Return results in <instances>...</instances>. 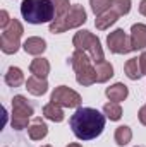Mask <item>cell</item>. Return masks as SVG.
I'll use <instances>...</instances> for the list:
<instances>
[{
    "instance_id": "19",
    "label": "cell",
    "mask_w": 146,
    "mask_h": 147,
    "mask_svg": "<svg viewBox=\"0 0 146 147\" xmlns=\"http://www.w3.org/2000/svg\"><path fill=\"white\" fill-rule=\"evenodd\" d=\"M24 82V74L17 67H9V70L5 74V84L10 87H19Z\"/></svg>"
},
{
    "instance_id": "20",
    "label": "cell",
    "mask_w": 146,
    "mask_h": 147,
    "mask_svg": "<svg viewBox=\"0 0 146 147\" xmlns=\"http://www.w3.org/2000/svg\"><path fill=\"white\" fill-rule=\"evenodd\" d=\"M126 75L131 79V80H138L143 77V72H141V65H139V58H129L126 62Z\"/></svg>"
},
{
    "instance_id": "26",
    "label": "cell",
    "mask_w": 146,
    "mask_h": 147,
    "mask_svg": "<svg viewBox=\"0 0 146 147\" xmlns=\"http://www.w3.org/2000/svg\"><path fill=\"white\" fill-rule=\"evenodd\" d=\"M10 21H12V19L9 17L7 10H2V12H0V28H2V29H5V28L10 24Z\"/></svg>"
},
{
    "instance_id": "2",
    "label": "cell",
    "mask_w": 146,
    "mask_h": 147,
    "mask_svg": "<svg viewBox=\"0 0 146 147\" xmlns=\"http://www.w3.org/2000/svg\"><path fill=\"white\" fill-rule=\"evenodd\" d=\"M21 16L29 24H45L55 19V5L52 0H23Z\"/></svg>"
},
{
    "instance_id": "1",
    "label": "cell",
    "mask_w": 146,
    "mask_h": 147,
    "mask_svg": "<svg viewBox=\"0 0 146 147\" xmlns=\"http://www.w3.org/2000/svg\"><path fill=\"white\" fill-rule=\"evenodd\" d=\"M69 125L79 140H93L100 137L105 128V115L95 108H77L69 120Z\"/></svg>"
},
{
    "instance_id": "30",
    "label": "cell",
    "mask_w": 146,
    "mask_h": 147,
    "mask_svg": "<svg viewBox=\"0 0 146 147\" xmlns=\"http://www.w3.org/2000/svg\"><path fill=\"white\" fill-rule=\"evenodd\" d=\"M67 147H83V146H81V144H69Z\"/></svg>"
},
{
    "instance_id": "11",
    "label": "cell",
    "mask_w": 146,
    "mask_h": 147,
    "mask_svg": "<svg viewBox=\"0 0 146 147\" xmlns=\"http://www.w3.org/2000/svg\"><path fill=\"white\" fill-rule=\"evenodd\" d=\"M28 134H29V139H31V140H41V139L46 137L48 127H46V123H45L40 116H36V118H33L31 125L28 127Z\"/></svg>"
},
{
    "instance_id": "15",
    "label": "cell",
    "mask_w": 146,
    "mask_h": 147,
    "mask_svg": "<svg viewBox=\"0 0 146 147\" xmlns=\"http://www.w3.org/2000/svg\"><path fill=\"white\" fill-rule=\"evenodd\" d=\"M117 19H119V14H117L113 9H110V10H107V12H103L102 16H96L95 26H96V29L105 31V29H108L112 24L117 22Z\"/></svg>"
},
{
    "instance_id": "24",
    "label": "cell",
    "mask_w": 146,
    "mask_h": 147,
    "mask_svg": "<svg viewBox=\"0 0 146 147\" xmlns=\"http://www.w3.org/2000/svg\"><path fill=\"white\" fill-rule=\"evenodd\" d=\"M112 9L119 14V16H126L131 10V0H113Z\"/></svg>"
},
{
    "instance_id": "8",
    "label": "cell",
    "mask_w": 146,
    "mask_h": 147,
    "mask_svg": "<svg viewBox=\"0 0 146 147\" xmlns=\"http://www.w3.org/2000/svg\"><path fill=\"white\" fill-rule=\"evenodd\" d=\"M50 101H52V103H57V105H60V106H64V108H79V105H81V96H79L74 89L67 87V86H59V87H55V91L52 92Z\"/></svg>"
},
{
    "instance_id": "3",
    "label": "cell",
    "mask_w": 146,
    "mask_h": 147,
    "mask_svg": "<svg viewBox=\"0 0 146 147\" xmlns=\"http://www.w3.org/2000/svg\"><path fill=\"white\" fill-rule=\"evenodd\" d=\"M86 21H88V16H86L84 7L79 5V3H74V5H71V9H69L62 17H57V19H53V21L50 22V33H52V34L65 33L67 29L83 26Z\"/></svg>"
},
{
    "instance_id": "25",
    "label": "cell",
    "mask_w": 146,
    "mask_h": 147,
    "mask_svg": "<svg viewBox=\"0 0 146 147\" xmlns=\"http://www.w3.org/2000/svg\"><path fill=\"white\" fill-rule=\"evenodd\" d=\"M53 5H55V19L57 17H62L69 9H71V3L69 0H52Z\"/></svg>"
},
{
    "instance_id": "21",
    "label": "cell",
    "mask_w": 146,
    "mask_h": 147,
    "mask_svg": "<svg viewBox=\"0 0 146 147\" xmlns=\"http://www.w3.org/2000/svg\"><path fill=\"white\" fill-rule=\"evenodd\" d=\"M131 139H132V132H131V128L127 125L117 127V130H115V142H117V146L120 147L127 146L131 142Z\"/></svg>"
},
{
    "instance_id": "17",
    "label": "cell",
    "mask_w": 146,
    "mask_h": 147,
    "mask_svg": "<svg viewBox=\"0 0 146 147\" xmlns=\"http://www.w3.org/2000/svg\"><path fill=\"white\" fill-rule=\"evenodd\" d=\"M29 70H31V74H33V75H36V77L46 79V75L50 74V63H48V60H46V58L38 57V58H35V60L31 62Z\"/></svg>"
},
{
    "instance_id": "5",
    "label": "cell",
    "mask_w": 146,
    "mask_h": 147,
    "mask_svg": "<svg viewBox=\"0 0 146 147\" xmlns=\"http://www.w3.org/2000/svg\"><path fill=\"white\" fill-rule=\"evenodd\" d=\"M72 45L76 46V50H83V51H88L91 60L95 63L105 60V55H103V48H102V43L100 39L95 36L93 33L89 31H79L76 33L72 38Z\"/></svg>"
},
{
    "instance_id": "16",
    "label": "cell",
    "mask_w": 146,
    "mask_h": 147,
    "mask_svg": "<svg viewBox=\"0 0 146 147\" xmlns=\"http://www.w3.org/2000/svg\"><path fill=\"white\" fill-rule=\"evenodd\" d=\"M43 116L46 118V120H50V121H55V123H60L62 120H64V110H62V106L60 105H57V103H48V105H45L43 106Z\"/></svg>"
},
{
    "instance_id": "12",
    "label": "cell",
    "mask_w": 146,
    "mask_h": 147,
    "mask_svg": "<svg viewBox=\"0 0 146 147\" xmlns=\"http://www.w3.org/2000/svg\"><path fill=\"white\" fill-rule=\"evenodd\" d=\"M26 89H28V92H31L33 96H43V94L48 91V82H46V79L31 75V77L26 80Z\"/></svg>"
},
{
    "instance_id": "13",
    "label": "cell",
    "mask_w": 146,
    "mask_h": 147,
    "mask_svg": "<svg viewBox=\"0 0 146 147\" xmlns=\"http://www.w3.org/2000/svg\"><path fill=\"white\" fill-rule=\"evenodd\" d=\"M23 48H24V51L28 53V55H41L45 50H46V41L43 39V38H38V36H33V38H28L26 41H24V45H23Z\"/></svg>"
},
{
    "instance_id": "14",
    "label": "cell",
    "mask_w": 146,
    "mask_h": 147,
    "mask_svg": "<svg viewBox=\"0 0 146 147\" xmlns=\"http://www.w3.org/2000/svg\"><path fill=\"white\" fill-rule=\"evenodd\" d=\"M105 94H107V98H108L110 101H113V103H120V101H124V99L129 96V89H127L126 84L117 82V84H113V86L107 87Z\"/></svg>"
},
{
    "instance_id": "7",
    "label": "cell",
    "mask_w": 146,
    "mask_h": 147,
    "mask_svg": "<svg viewBox=\"0 0 146 147\" xmlns=\"http://www.w3.org/2000/svg\"><path fill=\"white\" fill-rule=\"evenodd\" d=\"M24 29H23V24L17 21V19H12L10 24L2 31V36H0V50L7 55H12L19 50L21 46V36H23Z\"/></svg>"
},
{
    "instance_id": "23",
    "label": "cell",
    "mask_w": 146,
    "mask_h": 147,
    "mask_svg": "<svg viewBox=\"0 0 146 147\" xmlns=\"http://www.w3.org/2000/svg\"><path fill=\"white\" fill-rule=\"evenodd\" d=\"M112 3H113V0H89L91 10L95 12V16H102L103 12L110 10Z\"/></svg>"
},
{
    "instance_id": "31",
    "label": "cell",
    "mask_w": 146,
    "mask_h": 147,
    "mask_svg": "<svg viewBox=\"0 0 146 147\" xmlns=\"http://www.w3.org/2000/svg\"><path fill=\"white\" fill-rule=\"evenodd\" d=\"M41 147H52V146H41Z\"/></svg>"
},
{
    "instance_id": "4",
    "label": "cell",
    "mask_w": 146,
    "mask_h": 147,
    "mask_svg": "<svg viewBox=\"0 0 146 147\" xmlns=\"http://www.w3.org/2000/svg\"><path fill=\"white\" fill-rule=\"evenodd\" d=\"M71 63L76 72V80L81 86H91L96 82V70L91 65V57H88L86 51L76 50L71 57Z\"/></svg>"
},
{
    "instance_id": "22",
    "label": "cell",
    "mask_w": 146,
    "mask_h": 147,
    "mask_svg": "<svg viewBox=\"0 0 146 147\" xmlns=\"http://www.w3.org/2000/svg\"><path fill=\"white\" fill-rule=\"evenodd\" d=\"M103 115H105L107 118H110L112 121H117V120L122 118V108H120L119 103L110 101V103H107V105L103 106Z\"/></svg>"
},
{
    "instance_id": "18",
    "label": "cell",
    "mask_w": 146,
    "mask_h": 147,
    "mask_svg": "<svg viewBox=\"0 0 146 147\" xmlns=\"http://www.w3.org/2000/svg\"><path fill=\"white\" fill-rule=\"evenodd\" d=\"M95 70H96V82H107L110 77H113V67L107 60H102L98 63H95Z\"/></svg>"
},
{
    "instance_id": "10",
    "label": "cell",
    "mask_w": 146,
    "mask_h": 147,
    "mask_svg": "<svg viewBox=\"0 0 146 147\" xmlns=\"http://www.w3.org/2000/svg\"><path fill=\"white\" fill-rule=\"evenodd\" d=\"M131 45L132 50H145L146 48V26L134 24L131 28Z\"/></svg>"
},
{
    "instance_id": "28",
    "label": "cell",
    "mask_w": 146,
    "mask_h": 147,
    "mask_svg": "<svg viewBox=\"0 0 146 147\" xmlns=\"http://www.w3.org/2000/svg\"><path fill=\"white\" fill-rule=\"evenodd\" d=\"M138 118H139V121H141V123L146 127V105L141 108V110H139V113H138Z\"/></svg>"
},
{
    "instance_id": "29",
    "label": "cell",
    "mask_w": 146,
    "mask_h": 147,
    "mask_svg": "<svg viewBox=\"0 0 146 147\" xmlns=\"http://www.w3.org/2000/svg\"><path fill=\"white\" fill-rule=\"evenodd\" d=\"M139 12L146 17V0H141V3H139Z\"/></svg>"
},
{
    "instance_id": "32",
    "label": "cell",
    "mask_w": 146,
    "mask_h": 147,
    "mask_svg": "<svg viewBox=\"0 0 146 147\" xmlns=\"http://www.w3.org/2000/svg\"><path fill=\"white\" fill-rule=\"evenodd\" d=\"M136 147H139V146H136Z\"/></svg>"
},
{
    "instance_id": "6",
    "label": "cell",
    "mask_w": 146,
    "mask_h": 147,
    "mask_svg": "<svg viewBox=\"0 0 146 147\" xmlns=\"http://www.w3.org/2000/svg\"><path fill=\"white\" fill-rule=\"evenodd\" d=\"M33 115H35V108L24 96H21V94L14 96V99H12V120H10L12 128H16V130L28 128L29 127L28 121Z\"/></svg>"
},
{
    "instance_id": "27",
    "label": "cell",
    "mask_w": 146,
    "mask_h": 147,
    "mask_svg": "<svg viewBox=\"0 0 146 147\" xmlns=\"http://www.w3.org/2000/svg\"><path fill=\"white\" fill-rule=\"evenodd\" d=\"M139 65H141V72H143V75H146V51H143L141 57H139Z\"/></svg>"
},
{
    "instance_id": "9",
    "label": "cell",
    "mask_w": 146,
    "mask_h": 147,
    "mask_svg": "<svg viewBox=\"0 0 146 147\" xmlns=\"http://www.w3.org/2000/svg\"><path fill=\"white\" fill-rule=\"evenodd\" d=\"M107 45H108L110 51L112 53H117V55H126V53L134 51L132 50V45H131V36H127L124 29L112 31L108 36H107Z\"/></svg>"
}]
</instances>
